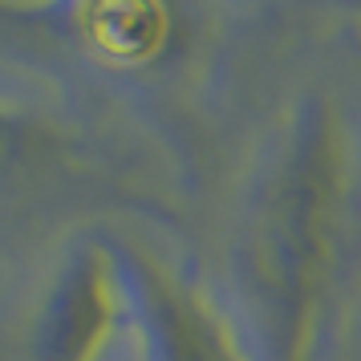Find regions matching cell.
<instances>
[{"instance_id":"2","label":"cell","mask_w":361,"mask_h":361,"mask_svg":"<svg viewBox=\"0 0 361 361\" xmlns=\"http://www.w3.org/2000/svg\"><path fill=\"white\" fill-rule=\"evenodd\" d=\"M159 305H163L159 321H163L171 361H235L228 337L219 333V325L207 312H199L191 300L166 293Z\"/></svg>"},{"instance_id":"1","label":"cell","mask_w":361,"mask_h":361,"mask_svg":"<svg viewBox=\"0 0 361 361\" xmlns=\"http://www.w3.org/2000/svg\"><path fill=\"white\" fill-rule=\"evenodd\" d=\"M345 159L341 122L329 106L309 102L256 199L247 276L276 361H305L317 341L341 240Z\"/></svg>"}]
</instances>
